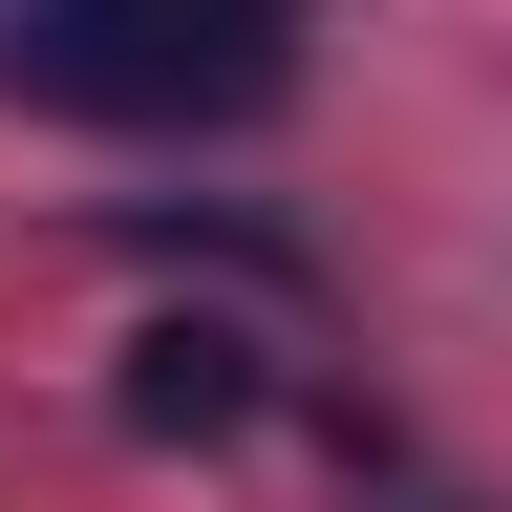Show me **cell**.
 Listing matches in <instances>:
<instances>
[{
	"label": "cell",
	"instance_id": "obj_2",
	"mask_svg": "<svg viewBox=\"0 0 512 512\" xmlns=\"http://www.w3.org/2000/svg\"><path fill=\"white\" fill-rule=\"evenodd\" d=\"M256 406H278L256 320H128V363H107V427L128 448H235Z\"/></svg>",
	"mask_w": 512,
	"mask_h": 512
},
{
	"label": "cell",
	"instance_id": "obj_1",
	"mask_svg": "<svg viewBox=\"0 0 512 512\" xmlns=\"http://www.w3.org/2000/svg\"><path fill=\"white\" fill-rule=\"evenodd\" d=\"M299 86V0H0V107L43 128H256Z\"/></svg>",
	"mask_w": 512,
	"mask_h": 512
}]
</instances>
